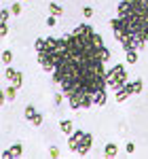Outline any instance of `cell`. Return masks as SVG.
Returning <instances> with one entry per match:
<instances>
[{
	"instance_id": "1",
	"label": "cell",
	"mask_w": 148,
	"mask_h": 159,
	"mask_svg": "<svg viewBox=\"0 0 148 159\" xmlns=\"http://www.w3.org/2000/svg\"><path fill=\"white\" fill-rule=\"evenodd\" d=\"M106 81H108V87H112L114 91L123 89L127 85V72H125L123 64H116L110 72H106Z\"/></svg>"
},
{
	"instance_id": "2",
	"label": "cell",
	"mask_w": 148,
	"mask_h": 159,
	"mask_svg": "<svg viewBox=\"0 0 148 159\" xmlns=\"http://www.w3.org/2000/svg\"><path fill=\"white\" fill-rule=\"evenodd\" d=\"M68 102H70V106L74 110L76 108H89V106H93V96L91 93H85V91H78V93H72L68 98Z\"/></svg>"
},
{
	"instance_id": "3",
	"label": "cell",
	"mask_w": 148,
	"mask_h": 159,
	"mask_svg": "<svg viewBox=\"0 0 148 159\" xmlns=\"http://www.w3.org/2000/svg\"><path fill=\"white\" fill-rule=\"evenodd\" d=\"M91 142H93V136L89 134V132H85L83 138L78 140V144H76V153H78V155H87L89 148H91Z\"/></svg>"
},
{
	"instance_id": "4",
	"label": "cell",
	"mask_w": 148,
	"mask_h": 159,
	"mask_svg": "<svg viewBox=\"0 0 148 159\" xmlns=\"http://www.w3.org/2000/svg\"><path fill=\"white\" fill-rule=\"evenodd\" d=\"M93 32H95V30L89 24H81V25L74 28V34H81V36H93Z\"/></svg>"
},
{
	"instance_id": "5",
	"label": "cell",
	"mask_w": 148,
	"mask_h": 159,
	"mask_svg": "<svg viewBox=\"0 0 148 159\" xmlns=\"http://www.w3.org/2000/svg\"><path fill=\"white\" fill-rule=\"evenodd\" d=\"M83 134H85L83 129H76V132H72V134H70V140H68V147L72 148L74 153H76V144H78V140L83 138Z\"/></svg>"
},
{
	"instance_id": "6",
	"label": "cell",
	"mask_w": 148,
	"mask_h": 159,
	"mask_svg": "<svg viewBox=\"0 0 148 159\" xmlns=\"http://www.w3.org/2000/svg\"><path fill=\"white\" fill-rule=\"evenodd\" d=\"M21 155V144H13L9 151H4V157H19Z\"/></svg>"
},
{
	"instance_id": "7",
	"label": "cell",
	"mask_w": 148,
	"mask_h": 159,
	"mask_svg": "<svg viewBox=\"0 0 148 159\" xmlns=\"http://www.w3.org/2000/svg\"><path fill=\"white\" fill-rule=\"evenodd\" d=\"M93 104H95V106H104V104H106V89H104V91H98V93L93 96Z\"/></svg>"
},
{
	"instance_id": "8",
	"label": "cell",
	"mask_w": 148,
	"mask_h": 159,
	"mask_svg": "<svg viewBox=\"0 0 148 159\" xmlns=\"http://www.w3.org/2000/svg\"><path fill=\"white\" fill-rule=\"evenodd\" d=\"M104 153H106V157H116L119 148H116V144H114V142H110V144H106V148H104Z\"/></svg>"
},
{
	"instance_id": "9",
	"label": "cell",
	"mask_w": 148,
	"mask_h": 159,
	"mask_svg": "<svg viewBox=\"0 0 148 159\" xmlns=\"http://www.w3.org/2000/svg\"><path fill=\"white\" fill-rule=\"evenodd\" d=\"M129 96H131V93H129V89L123 87V89H119V91H116V102H125Z\"/></svg>"
},
{
	"instance_id": "10",
	"label": "cell",
	"mask_w": 148,
	"mask_h": 159,
	"mask_svg": "<svg viewBox=\"0 0 148 159\" xmlns=\"http://www.w3.org/2000/svg\"><path fill=\"white\" fill-rule=\"evenodd\" d=\"M59 129H62L63 134H72V121H70V119L62 121V123H59Z\"/></svg>"
},
{
	"instance_id": "11",
	"label": "cell",
	"mask_w": 148,
	"mask_h": 159,
	"mask_svg": "<svg viewBox=\"0 0 148 159\" xmlns=\"http://www.w3.org/2000/svg\"><path fill=\"white\" fill-rule=\"evenodd\" d=\"M49 11H51V15H55V17L63 15V9L59 7V4H55V2H51V4H49Z\"/></svg>"
},
{
	"instance_id": "12",
	"label": "cell",
	"mask_w": 148,
	"mask_h": 159,
	"mask_svg": "<svg viewBox=\"0 0 148 159\" xmlns=\"http://www.w3.org/2000/svg\"><path fill=\"white\" fill-rule=\"evenodd\" d=\"M17 89H19V87L11 85L9 89H7V91H4V98H7V100H15V93H17Z\"/></svg>"
},
{
	"instance_id": "13",
	"label": "cell",
	"mask_w": 148,
	"mask_h": 159,
	"mask_svg": "<svg viewBox=\"0 0 148 159\" xmlns=\"http://www.w3.org/2000/svg\"><path fill=\"white\" fill-rule=\"evenodd\" d=\"M127 61H129V64H136L137 61V49H129L127 51Z\"/></svg>"
},
{
	"instance_id": "14",
	"label": "cell",
	"mask_w": 148,
	"mask_h": 159,
	"mask_svg": "<svg viewBox=\"0 0 148 159\" xmlns=\"http://www.w3.org/2000/svg\"><path fill=\"white\" fill-rule=\"evenodd\" d=\"M34 115H36V108H34L32 104H30V106H25V119H28V121H32V117H34Z\"/></svg>"
},
{
	"instance_id": "15",
	"label": "cell",
	"mask_w": 148,
	"mask_h": 159,
	"mask_svg": "<svg viewBox=\"0 0 148 159\" xmlns=\"http://www.w3.org/2000/svg\"><path fill=\"white\" fill-rule=\"evenodd\" d=\"M21 83H24V74H21V72H15V76H13V85H15V87H21Z\"/></svg>"
},
{
	"instance_id": "16",
	"label": "cell",
	"mask_w": 148,
	"mask_h": 159,
	"mask_svg": "<svg viewBox=\"0 0 148 159\" xmlns=\"http://www.w3.org/2000/svg\"><path fill=\"white\" fill-rule=\"evenodd\" d=\"M2 61H4V64H11L13 61V51H2Z\"/></svg>"
},
{
	"instance_id": "17",
	"label": "cell",
	"mask_w": 148,
	"mask_h": 159,
	"mask_svg": "<svg viewBox=\"0 0 148 159\" xmlns=\"http://www.w3.org/2000/svg\"><path fill=\"white\" fill-rule=\"evenodd\" d=\"M142 87H144V83H142V79H136L133 81V91H136V96L142 91Z\"/></svg>"
},
{
	"instance_id": "18",
	"label": "cell",
	"mask_w": 148,
	"mask_h": 159,
	"mask_svg": "<svg viewBox=\"0 0 148 159\" xmlns=\"http://www.w3.org/2000/svg\"><path fill=\"white\" fill-rule=\"evenodd\" d=\"M0 15H2V24H7V21H9V17H11V9H2Z\"/></svg>"
},
{
	"instance_id": "19",
	"label": "cell",
	"mask_w": 148,
	"mask_h": 159,
	"mask_svg": "<svg viewBox=\"0 0 148 159\" xmlns=\"http://www.w3.org/2000/svg\"><path fill=\"white\" fill-rule=\"evenodd\" d=\"M32 123H34V125H40V123H42V115H40V112H36V115L32 117Z\"/></svg>"
},
{
	"instance_id": "20",
	"label": "cell",
	"mask_w": 148,
	"mask_h": 159,
	"mask_svg": "<svg viewBox=\"0 0 148 159\" xmlns=\"http://www.w3.org/2000/svg\"><path fill=\"white\" fill-rule=\"evenodd\" d=\"M11 13H13V15H19V13H21V7H19V2H15V4L11 7Z\"/></svg>"
},
{
	"instance_id": "21",
	"label": "cell",
	"mask_w": 148,
	"mask_h": 159,
	"mask_svg": "<svg viewBox=\"0 0 148 159\" xmlns=\"http://www.w3.org/2000/svg\"><path fill=\"white\" fill-rule=\"evenodd\" d=\"M15 72H17V70H13V68H7V70H4V76L13 81V76H15Z\"/></svg>"
},
{
	"instance_id": "22",
	"label": "cell",
	"mask_w": 148,
	"mask_h": 159,
	"mask_svg": "<svg viewBox=\"0 0 148 159\" xmlns=\"http://www.w3.org/2000/svg\"><path fill=\"white\" fill-rule=\"evenodd\" d=\"M45 49V38H38L36 40V51H42Z\"/></svg>"
},
{
	"instance_id": "23",
	"label": "cell",
	"mask_w": 148,
	"mask_h": 159,
	"mask_svg": "<svg viewBox=\"0 0 148 159\" xmlns=\"http://www.w3.org/2000/svg\"><path fill=\"white\" fill-rule=\"evenodd\" d=\"M0 34H2V36H7V34H9V24H2V25H0Z\"/></svg>"
},
{
	"instance_id": "24",
	"label": "cell",
	"mask_w": 148,
	"mask_h": 159,
	"mask_svg": "<svg viewBox=\"0 0 148 159\" xmlns=\"http://www.w3.org/2000/svg\"><path fill=\"white\" fill-rule=\"evenodd\" d=\"M63 96H66V93H55V96H53V100H55V104H62Z\"/></svg>"
},
{
	"instance_id": "25",
	"label": "cell",
	"mask_w": 148,
	"mask_h": 159,
	"mask_svg": "<svg viewBox=\"0 0 148 159\" xmlns=\"http://www.w3.org/2000/svg\"><path fill=\"white\" fill-rule=\"evenodd\" d=\"M83 15H85V17H91V15H93V9H91V7H85V9H83Z\"/></svg>"
},
{
	"instance_id": "26",
	"label": "cell",
	"mask_w": 148,
	"mask_h": 159,
	"mask_svg": "<svg viewBox=\"0 0 148 159\" xmlns=\"http://www.w3.org/2000/svg\"><path fill=\"white\" fill-rule=\"evenodd\" d=\"M47 25H49V28L55 25V15H49V17H47Z\"/></svg>"
},
{
	"instance_id": "27",
	"label": "cell",
	"mask_w": 148,
	"mask_h": 159,
	"mask_svg": "<svg viewBox=\"0 0 148 159\" xmlns=\"http://www.w3.org/2000/svg\"><path fill=\"white\" fill-rule=\"evenodd\" d=\"M49 153H51V157H59V148H57V147H51Z\"/></svg>"
},
{
	"instance_id": "28",
	"label": "cell",
	"mask_w": 148,
	"mask_h": 159,
	"mask_svg": "<svg viewBox=\"0 0 148 159\" xmlns=\"http://www.w3.org/2000/svg\"><path fill=\"white\" fill-rule=\"evenodd\" d=\"M125 151H127V153H129V155H131V153H133V151H136V144H133V142H129V144H127V147H125Z\"/></svg>"
}]
</instances>
